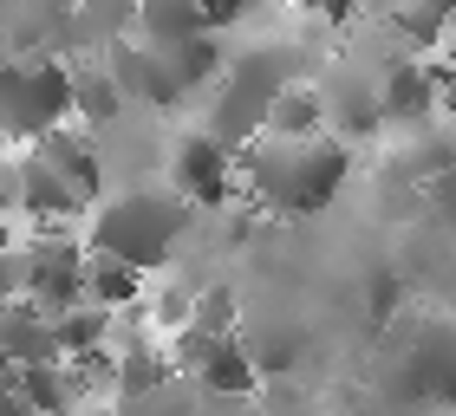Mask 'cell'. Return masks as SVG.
<instances>
[{
  "mask_svg": "<svg viewBox=\"0 0 456 416\" xmlns=\"http://www.w3.org/2000/svg\"><path fill=\"white\" fill-rule=\"evenodd\" d=\"M352 143H339L333 131L326 137H255L241 163V208H261L274 221H300L320 215L346 182H352Z\"/></svg>",
  "mask_w": 456,
  "mask_h": 416,
  "instance_id": "obj_1",
  "label": "cell"
},
{
  "mask_svg": "<svg viewBox=\"0 0 456 416\" xmlns=\"http://www.w3.org/2000/svg\"><path fill=\"white\" fill-rule=\"evenodd\" d=\"M190 228H196V208L170 182H131V189H105L92 202V215L78 221V241H86L92 260H118L131 274H157L183 247Z\"/></svg>",
  "mask_w": 456,
  "mask_h": 416,
  "instance_id": "obj_2",
  "label": "cell"
},
{
  "mask_svg": "<svg viewBox=\"0 0 456 416\" xmlns=\"http://www.w3.org/2000/svg\"><path fill=\"white\" fill-rule=\"evenodd\" d=\"M287 85H294V78H287V66H281V52H274V46H241V52H228L222 78L209 85L202 131L241 156L248 143L267 131V111H274V98H281Z\"/></svg>",
  "mask_w": 456,
  "mask_h": 416,
  "instance_id": "obj_3",
  "label": "cell"
},
{
  "mask_svg": "<svg viewBox=\"0 0 456 416\" xmlns=\"http://www.w3.org/2000/svg\"><path fill=\"white\" fill-rule=\"evenodd\" d=\"M72 124V66L39 52H7L0 59V137L33 143Z\"/></svg>",
  "mask_w": 456,
  "mask_h": 416,
  "instance_id": "obj_4",
  "label": "cell"
},
{
  "mask_svg": "<svg viewBox=\"0 0 456 416\" xmlns=\"http://www.w3.org/2000/svg\"><path fill=\"white\" fill-rule=\"evenodd\" d=\"M86 241L78 228H46V235H27L20 241V300L46 306V312H66V306H86Z\"/></svg>",
  "mask_w": 456,
  "mask_h": 416,
  "instance_id": "obj_5",
  "label": "cell"
},
{
  "mask_svg": "<svg viewBox=\"0 0 456 416\" xmlns=\"http://www.w3.org/2000/svg\"><path fill=\"white\" fill-rule=\"evenodd\" d=\"M170 189L190 208H222V202L241 208V163H235L228 143H216L202 124H190L170 143Z\"/></svg>",
  "mask_w": 456,
  "mask_h": 416,
  "instance_id": "obj_6",
  "label": "cell"
},
{
  "mask_svg": "<svg viewBox=\"0 0 456 416\" xmlns=\"http://www.w3.org/2000/svg\"><path fill=\"white\" fill-rule=\"evenodd\" d=\"M320 98H326V131H333L339 143H352V150H359L365 137H379V131H385L379 72H365V66H339V72L320 85Z\"/></svg>",
  "mask_w": 456,
  "mask_h": 416,
  "instance_id": "obj_7",
  "label": "cell"
},
{
  "mask_svg": "<svg viewBox=\"0 0 456 416\" xmlns=\"http://www.w3.org/2000/svg\"><path fill=\"white\" fill-rule=\"evenodd\" d=\"M0 364H13V371L66 364V358H59V339H53V312H46V306H33V300H13V306H0Z\"/></svg>",
  "mask_w": 456,
  "mask_h": 416,
  "instance_id": "obj_8",
  "label": "cell"
},
{
  "mask_svg": "<svg viewBox=\"0 0 456 416\" xmlns=\"http://www.w3.org/2000/svg\"><path fill=\"white\" fill-rule=\"evenodd\" d=\"M27 156L46 163V170L66 182L78 202H86V215H92V202L105 196V176H98V150H92V137L78 131V124H66V131H53V137H39Z\"/></svg>",
  "mask_w": 456,
  "mask_h": 416,
  "instance_id": "obj_9",
  "label": "cell"
},
{
  "mask_svg": "<svg viewBox=\"0 0 456 416\" xmlns=\"http://www.w3.org/2000/svg\"><path fill=\"white\" fill-rule=\"evenodd\" d=\"M124 104H131V98L118 92V78H111L105 59H72V117L78 124H92V131H98V124H118Z\"/></svg>",
  "mask_w": 456,
  "mask_h": 416,
  "instance_id": "obj_10",
  "label": "cell"
},
{
  "mask_svg": "<svg viewBox=\"0 0 456 416\" xmlns=\"http://www.w3.org/2000/svg\"><path fill=\"white\" fill-rule=\"evenodd\" d=\"M209 27V7L196 0H143L137 7V39H157V46H183V39H202Z\"/></svg>",
  "mask_w": 456,
  "mask_h": 416,
  "instance_id": "obj_11",
  "label": "cell"
},
{
  "mask_svg": "<svg viewBox=\"0 0 456 416\" xmlns=\"http://www.w3.org/2000/svg\"><path fill=\"white\" fill-rule=\"evenodd\" d=\"M241 351H248V364H255V378H281V371H294L300 364V325H255V319H241Z\"/></svg>",
  "mask_w": 456,
  "mask_h": 416,
  "instance_id": "obj_12",
  "label": "cell"
},
{
  "mask_svg": "<svg viewBox=\"0 0 456 416\" xmlns=\"http://www.w3.org/2000/svg\"><path fill=\"white\" fill-rule=\"evenodd\" d=\"M261 137H326V98L320 85H287L267 111V131Z\"/></svg>",
  "mask_w": 456,
  "mask_h": 416,
  "instance_id": "obj_13",
  "label": "cell"
},
{
  "mask_svg": "<svg viewBox=\"0 0 456 416\" xmlns=\"http://www.w3.org/2000/svg\"><path fill=\"white\" fill-rule=\"evenodd\" d=\"M86 300L98 312H137L143 300V274H131V267H118V260H86Z\"/></svg>",
  "mask_w": 456,
  "mask_h": 416,
  "instance_id": "obj_14",
  "label": "cell"
},
{
  "mask_svg": "<svg viewBox=\"0 0 456 416\" xmlns=\"http://www.w3.org/2000/svg\"><path fill=\"white\" fill-rule=\"evenodd\" d=\"M98 416H196V384L190 378H170L157 390H137V397H111Z\"/></svg>",
  "mask_w": 456,
  "mask_h": 416,
  "instance_id": "obj_15",
  "label": "cell"
},
{
  "mask_svg": "<svg viewBox=\"0 0 456 416\" xmlns=\"http://www.w3.org/2000/svg\"><path fill=\"white\" fill-rule=\"evenodd\" d=\"M424 208H430V228H437L444 241H456V176L430 182V189H424Z\"/></svg>",
  "mask_w": 456,
  "mask_h": 416,
  "instance_id": "obj_16",
  "label": "cell"
},
{
  "mask_svg": "<svg viewBox=\"0 0 456 416\" xmlns=\"http://www.w3.org/2000/svg\"><path fill=\"white\" fill-rule=\"evenodd\" d=\"M0 416H39V410H33L27 397H13V404H0Z\"/></svg>",
  "mask_w": 456,
  "mask_h": 416,
  "instance_id": "obj_17",
  "label": "cell"
}]
</instances>
